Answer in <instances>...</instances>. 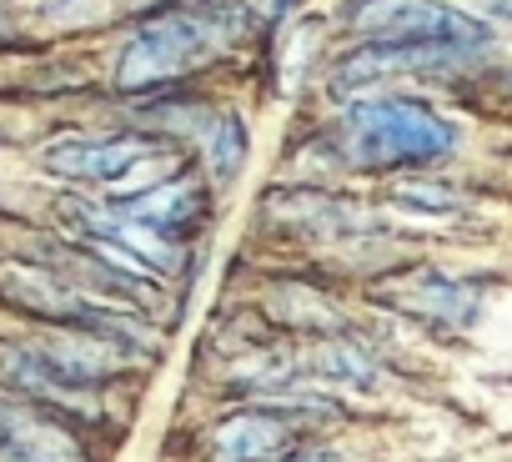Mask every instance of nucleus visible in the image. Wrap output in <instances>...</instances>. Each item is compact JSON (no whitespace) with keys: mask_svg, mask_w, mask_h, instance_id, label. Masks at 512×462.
I'll return each mask as SVG.
<instances>
[{"mask_svg":"<svg viewBox=\"0 0 512 462\" xmlns=\"http://www.w3.org/2000/svg\"><path fill=\"white\" fill-rule=\"evenodd\" d=\"M236 0H171L146 26L131 31V41L116 56V86L121 91H161L191 71H201L231 36H236Z\"/></svg>","mask_w":512,"mask_h":462,"instance_id":"1","label":"nucleus"},{"mask_svg":"<svg viewBox=\"0 0 512 462\" xmlns=\"http://www.w3.org/2000/svg\"><path fill=\"white\" fill-rule=\"evenodd\" d=\"M337 151L357 171H412L457 151V126L417 96H362L337 121Z\"/></svg>","mask_w":512,"mask_h":462,"instance_id":"2","label":"nucleus"},{"mask_svg":"<svg viewBox=\"0 0 512 462\" xmlns=\"http://www.w3.org/2000/svg\"><path fill=\"white\" fill-rule=\"evenodd\" d=\"M342 31L367 36V41H392V46H452V51H477L492 41V26L477 16L447 6V0H347L342 6Z\"/></svg>","mask_w":512,"mask_h":462,"instance_id":"3","label":"nucleus"},{"mask_svg":"<svg viewBox=\"0 0 512 462\" xmlns=\"http://www.w3.org/2000/svg\"><path fill=\"white\" fill-rule=\"evenodd\" d=\"M307 427H312V407L256 402L211 427L206 457L211 462H282L287 452L307 447Z\"/></svg>","mask_w":512,"mask_h":462,"instance_id":"4","label":"nucleus"},{"mask_svg":"<svg viewBox=\"0 0 512 462\" xmlns=\"http://www.w3.org/2000/svg\"><path fill=\"white\" fill-rule=\"evenodd\" d=\"M151 161H161L156 136H56L41 151V166L51 176L76 186H106V191H126V181Z\"/></svg>","mask_w":512,"mask_h":462,"instance_id":"5","label":"nucleus"},{"mask_svg":"<svg viewBox=\"0 0 512 462\" xmlns=\"http://www.w3.org/2000/svg\"><path fill=\"white\" fill-rule=\"evenodd\" d=\"M0 462H96L76 422L41 407L0 397Z\"/></svg>","mask_w":512,"mask_h":462,"instance_id":"6","label":"nucleus"},{"mask_svg":"<svg viewBox=\"0 0 512 462\" xmlns=\"http://www.w3.org/2000/svg\"><path fill=\"white\" fill-rule=\"evenodd\" d=\"M111 206L126 211L131 221L151 226L156 237H166V242H186L191 231L206 221V211H211V191H206V181L196 171H171V176H161V181H151L141 191L116 196Z\"/></svg>","mask_w":512,"mask_h":462,"instance_id":"7","label":"nucleus"},{"mask_svg":"<svg viewBox=\"0 0 512 462\" xmlns=\"http://www.w3.org/2000/svg\"><path fill=\"white\" fill-rule=\"evenodd\" d=\"M392 302H397L402 312L427 317V322H442V327H467V322L477 317V292H472L467 282L442 277V272H417V277H407V282L392 292Z\"/></svg>","mask_w":512,"mask_h":462,"instance_id":"8","label":"nucleus"},{"mask_svg":"<svg viewBox=\"0 0 512 462\" xmlns=\"http://www.w3.org/2000/svg\"><path fill=\"white\" fill-rule=\"evenodd\" d=\"M262 211L272 221H282L287 231H352L357 226V206H347L342 196L312 191V186H292L282 196H267Z\"/></svg>","mask_w":512,"mask_h":462,"instance_id":"9","label":"nucleus"},{"mask_svg":"<svg viewBox=\"0 0 512 462\" xmlns=\"http://www.w3.org/2000/svg\"><path fill=\"white\" fill-rule=\"evenodd\" d=\"M302 372H317L327 382H352V387H372L377 382V362L367 347L342 342V337H317L312 352L302 357Z\"/></svg>","mask_w":512,"mask_h":462,"instance_id":"10","label":"nucleus"},{"mask_svg":"<svg viewBox=\"0 0 512 462\" xmlns=\"http://www.w3.org/2000/svg\"><path fill=\"white\" fill-rule=\"evenodd\" d=\"M201 146H206V166L216 181H236V171L246 166V126L236 111H211L201 126Z\"/></svg>","mask_w":512,"mask_h":462,"instance_id":"11","label":"nucleus"},{"mask_svg":"<svg viewBox=\"0 0 512 462\" xmlns=\"http://www.w3.org/2000/svg\"><path fill=\"white\" fill-rule=\"evenodd\" d=\"M392 196H397V206H412V211H457L462 206V196L447 191V186H437V181H407Z\"/></svg>","mask_w":512,"mask_h":462,"instance_id":"12","label":"nucleus"},{"mask_svg":"<svg viewBox=\"0 0 512 462\" xmlns=\"http://www.w3.org/2000/svg\"><path fill=\"white\" fill-rule=\"evenodd\" d=\"M241 11H251V16H262V21H277L282 11H287V0H236Z\"/></svg>","mask_w":512,"mask_h":462,"instance_id":"13","label":"nucleus"},{"mask_svg":"<svg viewBox=\"0 0 512 462\" xmlns=\"http://www.w3.org/2000/svg\"><path fill=\"white\" fill-rule=\"evenodd\" d=\"M156 6H171V0H156Z\"/></svg>","mask_w":512,"mask_h":462,"instance_id":"14","label":"nucleus"},{"mask_svg":"<svg viewBox=\"0 0 512 462\" xmlns=\"http://www.w3.org/2000/svg\"><path fill=\"white\" fill-rule=\"evenodd\" d=\"M507 91H512V76H507Z\"/></svg>","mask_w":512,"mask_h":462,"instance_id":"15","label":"nucleus"}]
</instances>
